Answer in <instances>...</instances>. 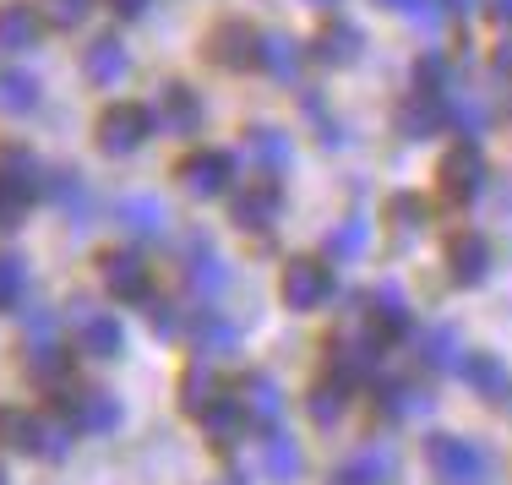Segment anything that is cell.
<instances>
[{
	"label": "cell",
	"mask_w": 512,
	"mask_h": 485,
	"mask_svg": "<svg viewBox=\"0 0 512 485\" xmlns=\"http://www.w3.org/2000/svg\"><path fill=\"white\" fill-rule=\"evenodd\" d=\"M425 469L442 485H491V453L474 436H458V431L425 436Z\"/></svg>",
	"instance_id": "1"
},
{
	"label": "cell",
	"mask_w": 512,
	"mask_h": 485,
	"mask_svg": "<svg viewBox=\"0 0 512 485\" xmlns=\"http://www.w3.org/2000/svg\"><path fill=\"white\" fill-rule=\"evenodd\" d=\"M71 431L60 415H28V409H0V442L17 447V453H33V458H50V464H60V458L71 453Z\"/></svg>",
	"instance_id": "2"
},
{
	"label": "cell",
	"mask_w": 512,
	"mask_h": 485,
	"mask_svg": "<svg viewBox=\"0 0 512 485\" xmlns=\"http://www.w3.org/2000/svg\"><path fill=\"white\" fill-rule=\"evenodd\" d=\"M55 404H60V420H66L77 436H109L120 431V398L109 387H82V382H55L50 387Z\"/></svg>",
	"instance_id": "3"
},
{
	"label": "cell",
	"mask_w": 512,
	"mask_h": 485,
	"mask_svg": "<svg viewBox=\"0 0 512 485\" xmlns=\"http://www.w3.org/2000/svg\"><path fill=\"white\" fill-rule=\"evenodd\" d=\"M278 295H284L289 311H316L333 300V268L322 257H289L284 273H278Z\"/></svg>",
	"instance_id": "4"
},
{
	"label": "cell",
	"mask_w": 512,
	"mask_h": 485,
	"mask_svg": "<svg viewBox=\"0 0 512 485\" xmlns=\"http://www.w3.org/2000/svg\"><path fill=\"white\" fill-rule=\"evenodd\" d=\"M148 137H153V109L148 104H109L99 115V148L109 153V159L137 153Z\"/></svg>",
	"instance_id": "5"
},
{
	"label": "cell",
	"mask_w": 512,
	"mask_h": 485,
	"mask_svg": "<svg viewBox=\"0 0 512 485\" xmlns=\"http://www.w3.org/2000/svg\"><path fill=\"white\" fill-rule=\"evenodd\" d=\"M365 300V333L376 338V344H398V338H409V327H414V317H409V300H404V289L398 284H382L376 295H360Z\"/></svg>",
	"instance_id": "6"
},
{
	"label": "cell",
	"mask_w": 512,
	"mask_h": 485,
	"mask_svg": "<svg viewBox=\"0 0 512 485\" xmlns=\"http://www.w3.org/2000/svg\"><path fill=\"white\" fill-rule=\"evenodd\" d=\"M442 197L447 202H458V208H469L474 197H480V186H485V159H480V148L474 142H458L453 153L442 159Z\"/></svg>",
	"instance_id": "7"
},
{
	"label": "cell",
	"mask_w": 512,
	"mask_h": 485,
	"mask_svg": "<svg viewBox=\"0 0 512 485\" xmlns=\"http://www.w3.org/2000/svg\"><path fill=\"white\" fill-rule=\"evenodd\" d=\"M99 273H104V289L115 300L142 306V300L153 295V273H148V257H142V251H109L99 262Z\"/></svg>",
	"instance_id": "8"
},
{
	"label": "cell",
	"mask_w": 512,
	"mask_h": 485,
	"mask_svg": "<svg viewBox=\"0 0 512 485\" xmlns=\"http://www.w3.org/2000/svg\"><path fill=\"white\" fill-rule=\"evenodd\" d=\"M447 278H453L458 289H474L491 278V240L480 235V229H463V235L447 240Z\"/></svg>",
	"instance_id": "9"
},
{
	"label": "cell",
	"mask_w": 512,
	"mask_h": 485,
	"mask_svg": "<svg viewBox=\"0 0 512 485\" xmlns=\"http://www.w3.org/2000/svg\"><path fill=\"white\" fill-rule=\"evenodd\" d=\"M229 180H235V159H229V153H218V148L191 153V159L180 164V186H186L197 202L224 197V191H229Z\"/></svg>",
	"instance_id": "10"
},
{
	"label": "cell",
	"mask_w": 512,
	"mask_h": 485,
	"mask_svg": "<svg viewBox=\"0 0 512 485\" xmlns=\"http://www.w3.org/2000/svg\"><path fill=\"white\" fill-rule=\"evenodd\" d=\"M262 469H267V480H278V485H295L306 475V453H300V442L284 431V420L262 426Z\"/></svg>",
	"instance_id": "11"
},
{
	"label": "cell",
	"mask_w": 512,
	"mask_h": 485,
	"mask_svg": "<svg viewBox=\"0 0 512 485\" xmlns=\"http://www.w3.org/2000/svg\"><path fill=\"white\" fill-rule=\"evenodd\" d=\"M186 289L202 300V306H213V300L229 289V268H224V257H218V251L207 246L202 235L191 240V251H186Z\"/></svg>",
	"instance_id": "12"
},
{
	"label": "cell",
	"mask_w": 512,
	"mask_h": 485,
	"mask_svg": "<svg viewBox=\"0 0 512 485\" xmlns=\"http://www.w3.org/2000/svg\"><path fill=\"white\" fill-rule=\"evenodd\" d=\"M0 186L33 208V202L44 197V164H39V153L17 148V142H11V148H0Z\"/></svg>",
	"instance_id": "13"
},
{
	"label": "cell",
	"mask_w": 512,
	"mask_h": 485,
	"mask_svg": "<svg viewBox=\"0 0 512 485\" xmlns=\"http://www.w3.org/2000/svg\"><path fill=\"white\" fill-rule=\"evenodd\" d=\"M235 387H240L235 404L246 409L251 426H273V420H284V387L267 377V371H251V377H240Z\"/></svg>",
	"instance_id": "14"
},
{
	"label": "cell",
	"mask_w": 512,
	"mask_h": 485,
	"mask_svg": "<svg viewBox=\"0 0 512 485\" xmlns=\"http://www.w3.org/2000/svg\"><path fill=\"white\" fill-rule=\"evenodd\" d=\"M284 213V191H278V180H256V186H246L235 197V224L251 229V235H262V229H273V218Z\"/></svg>",
	"instance_id": "15"
},
{
	"label": "cell",
	"mask_w": 512,
	"mask_h": 485,
	"mask_svg": "<svg viewBox=\"0 0 512 485\" xmlns=\"http://www.w3.org/2000/svg\"><path fill=\"white\" fill-rule=\"evenodd\" d=\"M153 126L180 131V137L202 131V99L186 88V82H164V93H158V109H153Z\"/></svg>",
	"instance_id": "16"
},
{
	"label": "cell",
	"mask_w": 512,
	"mask_h": 485,
	"mask_svg": "<svg viewBox=\"0 0 512 485\" xmlns=\"http://www.w3.org/2000/svg\"><path fill=\"white\" fill-rule=\"evenodd\" d=\"M77 344H82V355H93V360H115L120 349H126V333H120V322L109 317V311L77 306Z\"/></svg>",
	"instance_id": "17"
},
{
	"label": "cell",
	"mask_w": 512,
	"mask_h": 485,
	"mask_svg": "<svg viewBox=\"0 0 512 485\" xmlns=\"http://www.w3.org/2000/svg\"><path fill=\"white\" fill-rule=\"evenodd\" d=\"M376 355H382V344H376L371 333H360V338H333V349H327V360H333V377L338 382H365L376 371Z\"/></svg>",
	"instance_id": "18"
},
{
	"label": "cell",
	"mask_w": 512,
	"mask_h": 485,
	"mask_svg": "<svg viewBox=\"0 0 512 485\" xmlns=\"http://www.w3.org/2000/svg\"><path fill=\"white\" fill-rule=\"evenodd\" d=\"M436 393L420 382H404V377H387L376 382V409H382L387 420H414V415H431Z\"/></svg>",
	"instance_id": "19"
},
{
	"label": "cell",
	"mask_w": 512,
	"mask_h": 485,
	"mask_svg": "<svg viewBox=\"0 0 512 485\" xmlns=\"http://www.w3.org/2000/svg\"><path fill=\"white\" fill-rule=\"evenodd\" d=\"M447 126V104H442V93H425V88H414L404 109H398V131H404L409 142H425V137H436V131Z\"/></svg>",
	"instance_id": "20"
},
{
	"label": "cell",
	"mask_w": 512,
	"mask_h": 485,
	"mask_svg": "<svg viewBox=\"0 0 512 485\" xmlns=\"http://www.w3.org/2000/svg\"><path fill=\"white\" fill-rule=\"evenodd\" d=\"M207 55L229 71L256 66V28H246V22H218L213 39H207Z\"/></svg>",
	"instance_id": "21"
},
{
	"label": "cell",
	"mask_w": 512,
	"mask_h": 485,
	"mask_svg": "<svg viewBox=\"0 0 512 485\" xmlns=\"http://www.w3.org/2000/svg\"><path fill=\"white\" fill-rule=\"evenodd\" d=\"M311 55L322 60V66H355V60L365 55V39H360V28L355 22H327L322 33H316V44H311Z\"/></svg>",
	"instance_id": "22"
},
{
	"label": "cell",
	"mask_w": 512,
	"mask_h": 485,
	"mask_svg": "<svg viewBox=\"0 0 512 485\" xmlns=\"http://www.w3.org/2000/svg\"><path fill=\"white\" fill-rule=\"evenodd\" d=\"M256 66H267L278 82H300V66H306V50H300L289 33H256Z\"/></svg>",
	"instance_id": "23"
},
{
	"label": "cell",
	"mask_w": 512,
	"mask_h": 485,
	"mask_svg": "<svg viewBox=\"0 0 512 485\" xmlns=\"http://www.w3.org/2000/svg\"><path fill=\"white\" fill-rule=\"evenodd\" d=\"M126 66H131V55H126V44L120 39H93L88 50H82V77L93 82V88H109V82H120L126 77Z\"/></svg>",
	"instance_id": "24"
},
{
	"label": "cell",
	"mask_w": 512,
	"mask_h": 485,
	"mask_svg": "<svg viewBox=\"0 0 512 485\" xmlns=\"http://www.w3.org/2000/svg\"><path fill=\"white\" fill-rule=\"evenodd\" d=\"M458 371H463V382H469L485 404H502V398H512V371L496 355H463Z\"/></svg>",
	"instance_id": "25"
},
{
	"label": "cell",
	"mask_w": 512,
	"mask_h": 485,
	"mask_svg": "<svg viewBox=\"0 0 512 485\" xmlns=\"http://www.w3.org/2000/svg\"><path fill=\"white\" fill-rule=\"evenodd\" d=\"M393 453L387 447H365V453H355L349 464H338L333 475H327V485H387L393 480Z\"/></svg>",
	"instance_id": "26"
},
{
	"label": "cell",
	"mask_w": 512,
	"mask_h": 485,
	"mask_svg": "<svg viewBox=\"0 0 512 485\" xmlns=\"http://www.w3.org/2000/svg\"><path fill=\"white\" fill-rule=\"evenodd\" d=\"M197 420H202V431H207V442H213V447H235L240 436H246V426H251L246 409H240L235 398H224V393H218Z\"/></svg>",
	"instance_id": "27"
},
{
	"label": "cell",
	"mask_w": 512,
	"mask_h": 485,
	"mask_svg": "<svg viewBox=\"0 0 512 485\" xmlns=\"http://www.w3.org/2000/svg\"><path fill=\"white\" fill-rule=\"evenodd\" d=\"M191 344H197L202 355H235V349H240V327L229 317H218L213 306H202L197 317H191Z\"/></svg>",
	"instance_id": "28"
},
{
	"label": "cell",
	"mask_w": 512,
	"mask_h": 485,
	"mask_svg": "<svg viewBox=\"0 0 512 485\" xmlns=\"http://www.w3.org/2000/svg\"><path fill=\"white\" fill-rule=\"evenodd\" d=\"M246 153L256 159V169H262L267 180H278L289 169V137L278 126H251L246 131Z\"/></svg>",
	"instance_id": "29"
},
{
	"label": "cell",
	"mask_w": 512,
	"mask_h": 485,
	"mask_svg": "<svg viewBox=\"0 0 512 485\" xmlns=\"http://www.w3.org/2000/svg\"><path fill=\"white\" fill-rule=\"evenodd\" d=\"M44 191L66 208L77 224H88V208H93V197H88V186H82V175L77 169H44Z\"/></svg>",
	"instance_id": "30"
},
{
	"label": "cell",
	"mask_w": 512,
	"mask_h": 485,
	"mask_svg": "<svg viewBox=\"0 0 512 485\" xmlns=\"http://www.w3.org/2000/svg\"><path fill=\"white\" fill-rule=\"evenodd\" d=\"M44 17L33 6H0V50H33Z\"/></svg>",
	"instance_id": "31"
},
{
	"label": "cell",
	"mask_w": 512,
	"mask_h": 485,
	"mask_svg": "<svg viewBox=\"0 0 512 485\" xmlns=\"http://www.w3.org/2000/svg\"><path fill=\"white\" fill-rule=\"evenodd\" d=\"M115 224L131 229V235H158V229H164V202L148 197V191H142V197H120L115 202Z\"/></svg>",
	"instance_id": "32"
},
{
	"label": "cell",
	"mask_w": 512,
	"mask_h": 485,
	"mask_svg": "<svg viewBox=\"0 0 512 485\" xmlns=\"http://www.w3.org/2000/svg\"><path fill=\"white\" fill-rule=\"evenodd\" d=\"M420 360L431 371H458L463 366V333H458L453 322L431 327V333H425V344H420Z\"/></svg>",
	"instance_id": "33"
},
{
	"label": "cell",
	"mask_w": 512,
	"mask_h": 485,
	"mask_svg": "<svg viewBox=\"0 0 512 485\" xmlns=\"http://www.w3.org/2000/svg\"><path fill=\"white\" fill-rule=\"evenodd\" d=\"M349 393H355V387L338 382V377L316 382V387H311V398H306V409H311L316 426H338V420H344V409H349Z\"/></svg>",
	"instance_id": "34"
},
{
	"label": "cell",
	"mask_w": 512,
	"mask_h": 485,
	"mask_svg": "<svg viewBox=\"0 0 512 485\" xmlns=\"http://www.w3.org/2000/svg\"><path fill=\"white\" fill-rule=\"evenodd\" d=\"M66 366L71 360H66V349H60L55 338H28V371L39 382H50V387L66 382Z\"/></svg>",
	"instance_id": "35"
},
{
	"label": "cell",
	"mask_w": 512,
	"mask_h": 485,
	"mask_svg": "<svg viewBox=\"0 0 512 485\" xmlns=\"http://www.w3.org/2000/svg\"><path fill=\"white\" fill-rule=\"evenodd\" d=\"M218 393H224V387H218V377L207 366H191L186 377H180V409H186V415H202Z\"/></svg>",
	"instance_id": "36"
},
{
	"label": "cell",
	"mask_w": 512,
	"mask_h": 485,
	"mask_svg": "<svg viewBox=\"0 0 512 485\" xmlns=\"http://www.w3.org/2000/svg\"><path fill=\"white\" fill-rule=\"evenodd\" d=\"M387 218H393V235H398V240L420 235V229L431 224V213H425V197H414V191H398V197L387 202Z\"/></svg>",
	"instance_id": "37"
},
{
	"label": "cell",
	"mask_w": 512,
	"mask_h": 485,
	"mask_svg": "<svg viewBox=\"0 0 512 485\" xmlns=\"http://www.w3.org/2000/svg\"><path fill=\"white\" fill-rule=\"evenodd\" d=\"M365 235H371V224H365L360 213H355V218H344V224H338L333 235H327V257H333V262H355L360 251H365Z\"/></svg>",
	"instance_id": "38"
},
{
	"label": "cell",
	"mask_w": 512,
	"mask_h": 485,
	"mask_svg": "<svg viewBox=\"0 0 512 485\" xmlns=\"http://www.w3.org/2000/svg\"><path fill=\"white\" fill-rule=\"evenodd\" d=\"M39 104V82L28 77V71H6L0 77V109L6 115H22V109H33Z\"/></svg>",
	"instance_id": "39"
},
{
	"label": "cell",
	"mask_w": 512,
	"mask_h": 485,
	"mask_svg": "<svg viewBox=\"0 0 512 485\" xmlns=\"http://www.w3.org/2000/svg\"><path fill=\"white\" fill-rule=\"evenodd\" d=\"M22 289H28V268H22V257H11V251H0V311H11L22 300Z\"/></svg>",
	"instance_id": "40"
},
{
	"label": "cell",
	"mask_w": 512,
	"mask_h": 485,
	"mask_svg": "<svg viewBox=\"0 0 512 485\" xmlns=\"http://www.w3.org/2000/svg\"><path fill=\"white\" fill-rule=\"evenodd\" d=\"M93 11V0H44V17L55 22V28H82Z\"/></svg>",
	"instance_id": "41"
},
{
	"label": "cell",
	"mask_w": 512,
	"mask_h": 485,
	"mask_svg": "<svg viewBox=\"0 0 512 485\" xmlns=\"http://www.w3.org/2000/svg\"><path fill=\"white\" fill-rule=\"evenodd\" d=\"M387 11H404V17L425 22V28H436V17H442V0H382Z\"/></svg>",
	"instance_id": "42"
},
{
	"label": "cell",
	"mask_w": 512,
	"mask_h": 485,
	"mask_svg": "<svg viewBox=\"0 0 512 485\" xmlns=\"http://www.w3.org/2000/svg\"><path fill=\"white\" fill-rule=\"evenodd\" d=\"M442 82H447V60H442V55H425V60H420V71H414V88L442 93Z\"/></svg>",
	"instance_id": "43"
},
{
	"label": "cell",
	"mask_w": 512,
	"mask_h": 485,
	"mask_svg": "<svg viewBox=\"0 0 512 485\" xmlns=\"http://www.w3.org/2000/svg\"><path fill=\"white\" fill-rule=\"evenodd\" d=\"M22 218H28V202H22V197H11V191L0 186V229H17Z\"/></svg>",
	"instance_id": "44"
},
{
	"label": "cell",
	"mask_w": 512,
	"mask_h": 485,
	"mask_svg": "<svg viewBox=\"0 0 512 485\" xmlns=\"http://www.w3.org/2000/svg\"><path fill=\"white\" fill-rule=\"evenodd\" d=\"M109 6H115V11H120V17H142V11H148V6H153V0H109Z\"/></svg>",
	"instance_id": "45"
},
{
	"label": "cell",
	"mask_w": 512,
	"mask_h": 485,
	"mask_svg": "<svg viewBox=\"0 0 512 485\" xmlns=\"http://www.w3.org/2000/svg\"><path fill=\"white\" fill-rule=\"evenodd\" d=\"M496 71H512V39L502 44V50H496Z\"/></svg>",
	"instance_id": "46"
},
{
	"label": "cell",
	"mask_w": 512,
	"mask_h": 485,
	"mask_svg": "<svg viewBox=\"0 0 512 485\" xmlns=\"http://www.w3.org/2000/svg\"><path fill=\"white\" fill-rule=\"evenodd\" d=\"M491 6H496V17H502V22H512V0H491Z\"/></svg>",
	"instance_id": "47"
},
{
	"label": "cell",
	"mask_w": 512,
	"mask_h": 485,
	"mask_svg": "<svg viewBox=\"0 0 512 485\" xmlns=\"http://www.w3.org/2000/svg\"><path fill=\"white\" fill-rule=\"evenodd\" d=\"M447 6H458V11H474V6H480V0H447Z\"/></svg>",
	"instance_id": "48"
},
{
	"label": "cell",
	"mask_w": 512,
	"mask_h": 485,
	"mask_svg": "<svg viewBox=\"0 0 512 485\" xmlns=\"http://www.w3.org/2000/svg\"><path fill=\"white\" fill-rule=\"evenodd\" d=\"M218 485H246V480H240V475H224V480H218Z\"/></svg>",
	"instance_id": "49"
},
{
	"label": "cell",
	"mask_w": 512,
	"mask_h": 485,
	"mask_svg": "<svg viewBox=\"0 0 512 485\" xmlns=\"http://www.w3.org/2000/svg\"><path fill=\"white\" fill-rule=\"evenodd\" d=\"M0 485H6V475H0Z\"/></svg>",
	"instance_id": "50"
}]
</instances>
